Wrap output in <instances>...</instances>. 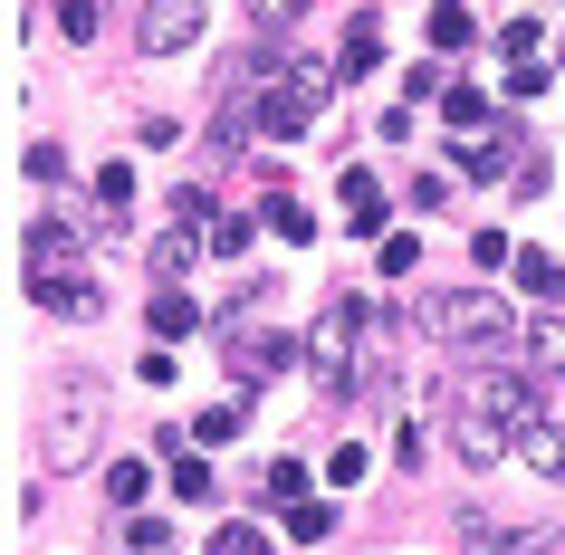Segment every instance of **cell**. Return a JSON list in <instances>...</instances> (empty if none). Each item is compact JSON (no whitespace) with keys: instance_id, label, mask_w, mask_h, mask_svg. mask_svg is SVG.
<instances>
[{"instance_id":"obj_1","label":"cell","mask_w":565,"mask_h":555,"mask_svg":"<svg viewBox=\"0 0 565 555\" xmlns=\"http://www.w3.org/2000/svg\"><path fill=\"white\" fill-rule=\"evenodd\" d=\"M307 374H317V393H355L364 374H384V317L364 297H327V317L307 335Z\"/></svg>"},{"instance_id":"obj_2","label":"cell","mask_w":565,"mask_h":555,"mask_svg":"<svg viewBox=\"0 0 565 555\" xmlns=\"http://www.w3.org/2000/svg\"><path fill=\"white\" fill-rule=\"evenodd\" d=\"M20 259H30V297L49 307V317H96V278H87V249H77V231H67L58 211H39L30 239H20Z\"/></svg>"},{"instance_id":"obj_3","label":"cell","mask_w":565,"mask_h":555,"mask_svg":"<svg viewBox=\"0 0 565 555\" xmlns=\"http://www.w3.org/2000/svg\"><path fill=\"white\" fill-rule=\"evenodd\" d=\"M422 325H431L441 345H470V354H508V345H518V317H508L489 288H450V297H431V307H422Z\"/></svg>"},{"instance_id":"obj_4","label":"cell","mask_w":565,"mask_h":555,"mask_svg":"<svg viewBox=\"0 0 565 555\" xmlns=\"http://www.w3.org/2000/svg\"><path fill=\"white\" fill-rule=\"evenodd\" d=\"M450 536H460V555H546L556 546V517L546 508H460Z\"/></svg>"},{"instance_id":"obj_5","label":"cell","mask_w":565,"mask_h":555,"mask_svg":"<svg viewBox=\"0 0 565 555\" xmlns=\"http://www.w3.org/2000/svg\"><path fill=\"white\" fill-rule=\"evenodd\" d=\"M327 87H335V67H298L278 96H259V106H249V125H259V135H278V145H298V135H317V116H327Z\"/></svg>"},{"instance_id":"obj_6","label":"cell","mask_w":565,"mask_h":555,"mask_svg":"<svg viewBox=\"0 0 565 555\" xmlns=\"http://www.w3.org/2000/svg\"><path fill=\"white\" fill-rule=\"evenodd\" d=\"M96 421H106V403H96V383H77V393H58L49 403V460H87L96 450Z\"/></svg>"},{"instance_id":"obj_7","label":"cell","mask_w":565,"mask_h":555,"mask_svg":"<svg viewBox=\"0 0 565 555\" xmlns=\"http://www.w3.org/2000/svg\"><path fill=\"white\" fill-rule=\"evenodd\" d=\"M135 39H145V58H182L202 39V0H145L135 10Z\"/></svg>"},{"instance_id":"obj_8","label":"cell","mask_w":565,"mask_h":555,"mask_svg":"<svg viewBox=\"0 0 565 555\" xmlns=\"http://www.w3.org/2000/svg\"><path fill=\"white\" fill-rule=\"evenodd\" d=\"M518 460H527L536 479H565V431L546 421V412H527V421H518Z\"/></svg>"},{"instance_id":"obj_9","label":"cell","mask_w":565,"mask_h":555,"mask_svg":"<svg viewBox=\"0 0 565 555\" xmlns=\"http://www.w3.org/2000/svg\"><path fill=\"white\" fill-rule=\"evenodd\" d=\"M221 345L239 354V374H288V364H298V345H288V335H259V325H249V335L221 325Z\"/></svg>"},{"instance_id":"obj_10","label":"cell","mask_w":565,"mask_h":555,"mask_svg":"<svg viewBox=\"0 0 565 555\" xmlns=\"http://www.w3.org/2000/svg\"><path fill=\"white\" fill-rule=\"evenodd\" d=\"M450 440H460V460H470V469H489L499 450H518L508 421H479V412H450Z\"/></svg>"},{"instance_id":"obj_11","label":"cell","mask_w":565,"mask_h":555,"mask_svg":"<svg viewBox=\"0 0 565 555\" xmlns=\"http://www.w3.org/2000/svg\"><path fill=\"white\" fill-rule=\"evenodd\" d=\"M374 58H384V10H355V30H345V49H335V77H364Z\"/></svg>"},{"instance_id":"obj_12","label":"cell","mask_w":565,"mask_h":555,"mask_svg":"<svg viewBox=\"0 0 565 555\" xmlns=\"http://www.w3.org/2000/svg\"><path fill=\"white\" fill-rule=\"evenodd\" d=\"M508 163H518V145H508V125H489V135H470V145H460V173H508Z\"/></svg>"},{"instance_id":"obj_13","label":"cell","mask_w":565,"mask_h":555,"mask_svg":"<svg viewBox=\"0 0 565 555\" xmlns=\"http://www.w3.org/2000/svg\"><path fill=\"white\" fill-rule=\"evenodd\" d=\"M536 383H565V325H527V354H518Z\"/></svg>"},{"instance_id":"obj_14","label":"cell","mask_w":565,"mask_h":555,"mask_svg":"<svg viewBox=\"0 0 565 555\" xmlns=\"http://www.w3.org/2000/svg\"><path fill=\"white\" fill-rule=\"evenodd\" d=\"M125 211H135V173H125V163H106V173H96V221H106V231H125Z\"/></svg>"},{"instance_id":"obj_15","label":"cell","mask_w":565,"mask_h":555,"mask_svg":"<svg viewBox=\"0 0 565 555\" xmlns=\"http://www.w3.org/2000/svg\"><path fill=\"white\" fill-rule=\"evenodd\" d=\"M441 116H450V135H489V96L479 87H441Z\"/></svg>"},{"instance_id":"obj_16","label":"cell","mask_w":565,"mask_h":555,"mask_svg":"<svg viewBox=\"0 0 565 555\" xmlns=\"http://www.w3.org/2000/svg\"><path fill=\"white\" fill-rule=\"evenodd\" d=\"M479 39V20L460 10V0H431V49H470Z\"/></svg>"},{"instance_id":"obj_17","label":"cell","mask_w":565,"mask_h":555,"mask_svg":"<svg viewBox=\"0 0 565 555\" xmlns=\"http://www.w3.org/2000/svg\"><path fill=\"white\" fill-rule=\"evenodd\" d=\"M345 221H355V231H384V192H374V173H345Z\"/></svg>"},{"instance_id":"obj_18","label":"cell","mask_w":565,"mask_h":555,"mask_svg":"<svg viewBox=\"0 0 565 555\" xmlns=\"http://www.w3.org/2000/svg\"><path fill=\"white\" fill-rule=\"evenodd\" d=\"M192 325H202L192 297H182V288H153V335H192Z\"/></svg>"},{"instance_id":"obj_19","label":"cell","mask_w":565,"mask_h":555,"mask_svg":"<svg viewBox=\"0 0 565 555\" xmlns=\"http://www.w3.org/2000/svg\"><path fill=\"white\" fill-rule=\"evenodd\" d=\"M518 288L527 297H565V268L546 259V249H518Z\"/></svg>"},{"instance_id":"obj_20","label":"cell","mask_w":565,"mask_h":555,"mask_svg":"<svg viewBox=\"0 0 565 555\" xmlns=\"http://www.w3.org/2000/svg\"><path fill=\"white\" fill-rule=\"evenodd\" d=\"M278 239H317V221H307V202H288V192H268V211H259Z\"/></svg>"},{"instance_id":"obj_21","label":"cell","mask_w":565,"mask_h":555,"mask_svg":"<svg viewBox=\"0 0 565 555\" xmlns=\"http://www.w3.org/2000/svg\"><path fill=\"white\" fill-rule=\"evenodd\" d=\"M278 526H288L298 546H317V536L335 526V508H317V498H288V517H278Z\"/></svg>"},{"instance_id":"obj_22","label":"cell","mask_w":565,"mask_h":555,"mask_svg":"<svg viewBox=\"0 0 565 555\" xmlns=\"http://www.w3.org/2000/svg\"><path fill=\"white\" fill-rule=\"evenodd\" d=\"M192 440H211V450H221V440H239V403H211L202 421H192Z\"/></svg>"},{"instance_id":"obj_23","label":"cell","mask_w":565,"mask_h":555,"mask_svg":"<svg viewBox=\"0 0 565 555\" xmlns=\"http://www.w3.org/2000/svg\"><path fill=\"white\" fill-rule=\"evenodd\" d=\"M364 469H374V450H364V440H345V450H335V460H327V479H335V489H355Z\"/></svg>"},{"instance_id":"obj_24","label":"cell","mask_w":565,"mask_h":555,"mask_svg":"<svg viewBox=\"0 0 565 555\" xmlns=\"http://www.w3.org/2000/svg\"><path fill=\"white\" fill-rule=\"evenodd\" d=\"M192 239H202V231H182V221H173V231L153 239V268H163V278H173V268H182V259H192Z\"/></svg>"},{"instance_id":"obj_25","label":"cell","mask_w":565,"mask_h":555,"mask_svg":"<svg viewBox=\"0 0 565 555\" xmlns=\"http://www.w3.org/2000/svg\"><path fill=\"white\" fill-rule=\"evenodd\" d=\"M211 555H268V536H259V526H239V517H231L221 536H211Z\"/></svg>"},{"instance_id":"obj_26","label":"cell","mask_w":565,"mask_h":555,"mask_svg":"<svg viewBox=\"0 0 565 555\" xmlns=\"http://www.w3.org/2000/svg\"><path fill=\"white\" fill-rule=\"evenodd\" d=\"M58 30L87 49V39H96V0H58Z\"/></svg>"},{"instance_id":"obj_27","label":"cell","mask_w":565,"mask_h":555,"mask_svg":"<svg viewBox=\"0 0 565 555\" xmlns=\"http://www.w3.org/2000/svg\"><path fill=\"white\" fill-rule=\"evenodd\" d=\"M173 498H192V508H202V498H211V469H202V460H173Z\"/></svg>"},{"instance_id":"obj_28","label":"cell","mask_w":565,"mask_h":555,"mask_svg":"<svg viewBox=\"0 0 565 555\" xmlns=\"http://www.w3.org/2000/svg\"><path fill=\"white\" fill-rule=\"evenodd\" d=\"M249 20L259 30H288V20H307V0H249Z\"/></svg>"},{"instance_id":"obj_29","label":"cell","mask_w":565,"mask_h":555,"mask_svg":"<svg viewBox=\"0 0 565 555\" xmlns=\"http://www.w3.org/2000/svg\"><path fill=\"white\" fill-rule=\"evenodd\" d=\"M106 489H116V508H135V498H145V460H116V479H106Z\"/></svg>"},{"instance_id":"obj_30","label":"cell","mask_w":565,"mask_h":555,"mask_svg":"<svg viewBox=\"0 0 565 555\" xmlns=\"http://www.w3.org/2000/svg\"><path fill=\"white\" fill-rule=\"evenodd\" d=\"M163 555H173V546H163Z\"/></svg>"}]
</instances>
